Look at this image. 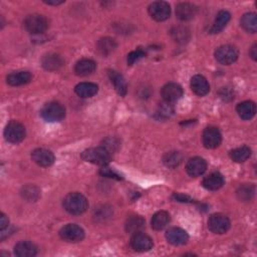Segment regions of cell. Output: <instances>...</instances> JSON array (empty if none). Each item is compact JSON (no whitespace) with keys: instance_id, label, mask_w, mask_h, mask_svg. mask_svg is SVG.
I'll list each match as a JSON object with an SVG mask.
<instances>
[{"instance_id":"cell-1","label":"cell","mask_w":257,"mask_h":257,"mask_svg":"<svg viewBox=\"0 0 257 257\" xmlns=\"http://www.w3.org/2000/svg\"><path fill=\"white\" fill-rule=\"evenodd\" d=\"M62 204L65 211L71 215H81L85 213L89 207L87 198L79 192L67 194L63 199Z\"/></svg>"},{"instance_id":"cell-2","label":"cell","mask_w":257,"mask_h":257,"mask_svg":"<svg viewBox=\"0 0 257 257\" xmlns=\"http://www.w3.org/2000/svg\"><path fill=\"white\" fill-rule=\"evenodd\" d=\"M83 160L90 162L99 166H106L111 162V152H108L104 147H98V148H91L83 152Z\"/></svg>"},{"instance_id":"cell-3","label":"cell","mask_w":257,"mask_h":257,"mask_svg":"<svg viewBox=\"0 0 257 257\" xmlns=\"http://www.w3.org/2000/svg\"><path fill=\"white\" fill-rule=\"evenodd\" d=\"M41 116L44 120L50 123L59 122L65 117V108L60 103L51 102L43 106Z\"/></svg>"},{"instance_id":"cell-4","label":"cell","mask_w":257,"mask_h":257,"mask_svg":"<svg viewBox=\"0 0 257 257\" xmlns=\"http://www.w3.org/2000/svg\"><path fill=\"white\" fill-rule=\"evenodd\" d=\"M24 27L31 34H42L49 28L48 19L41 14H31L24 19Z\"/></svg>"},{"instance_id":"cell-5","label":"cell","mask_w":257,"mask_h":257,"mask_svg":"<svg viewBox=\"0 0 257 257\" xmlns=\"http://www.w3.org/2000/svg\"><path fill=\"white\" fill-rule=\"evenodd\" d=\"M230 220L227 216L216 213L210 216L208 220V228L215 234H224L230 229Z\"/></svg>"},{"instance_id":"cell-6","label":"cell","mask_w":257,"mask_h":257,"mask_svg":"<svg viewBox=\"0 0 257 257\" xmlns=\"http://www.w3.org/2000/svg\"><path fill=\"white\" fill-rule=\"evenodd\" d=\"M239 52L238 50L233 47V46H222L219 47L216 51H215V58L216 60L224 65H229L232 64L233 62H235L238 58Z\"/></svg>"},{"instance_id":"cell-7","label":"cell","mask_w":257,"mask_h":257,"mask_svg":"<svg viewBox=\"0 0 257 257\" xmlns=\"http://www.w3.org/2000/svg\"><path fill=\"white\" fill-rule=\"evenodd\" d=\"M25 135L26 132L24 126L16 121L9 122L4 130V137L6 141L11 144H18L22 142L25 138Z\"/></svg>"},{"instance_id":"cell-8","label":"cell","mask_w":257,"mask_h":257,"mask_svg":"<svg viewBox=\"0 0 257 257\" xmlns=\"http://www.w3.org/2000/svg\"><path fill=\"white\" fill-rule=\"evenodd\" d=\"M59 236L64 241L76 243L85 238V231L77 224H67L59 230Z\"/></svg>"},{"instance_id":"cell-9","label":"cell","mask_w":257,"mask_h":257,"mask_svg":"<svg viewBox=\"0 0 257 257\" xmlns=\"http://www.w3.org/2000/svg\"><path fill=\"white\" fill-rule=\"evenodd\" d=\"M149 14L156 21H165L170 17L171 8L170 5L165 1H155L150 4Z\"/></svg>"},{"instance_id":"cell-10","label":"cell","mask_w":257,"mask_h":257,"mask_svg":"<svg viewBox=\"0 0 257 257\" xmlns=\"http://www.w3.org/2000/svg\"><path fill=\"white\" fill-rule=\"evenodd\" d=\"M202 141L205 148L215 149L222 142V136L220 131L215 127H208L204 130L202 135Z\"/></svg>"},{"instance_id":"cell-11","label":"cell","mask_w":257,"mask_h":257,"mask_svg":"<svg viewBox=\"0 0 257 257\" xmlns=\"http://www.w3.org/2000/svg\"><path fill=\"white\" fill-rule=\"evenodd\" d=\"M131 246L138 252H146L152 249L153 240L143 232H136L131 238Z\"/></svg>"},{"instance_id":"cell-12","label":"cell","mask_w":257,"mask_h":257,"mask_svg":"<svg viewBox=\"0 0 257 257\" xmlns=\"http://www.w3.org/2000/svg\"><path fill=\"white\" fill-rule=\"evenodd\" d=\"M31 159L41 167H50L54 162V155L47 149H35L31 153Z\"/></svg>"},{"instance_id":"cell-13","label":"cell","mask_w":257,"mask_h":257,"mask_svg":"<svg viewBox=\"0 0 257 257\" xmlns=\"http://www.w3.org/2000/svg\"><path fill=\"white\" fill-rule=\"evenodd\" d=\"M161 95H162L165 102L171 103H174V102H176V101H178L182 98L183 89L178 84L169 83L162 88Z\"/></svg>"},{"instance_id":"cell-14","label":"cell","mask_w":257,"mask_h":257,"mask_svg":"<svg viewBox=\"0 0 257 257\" xmlns=\"http://www.w3.org/2000/svg\"><path fill=\"white\" fill-rule=\"evenodd\" d=\"M197 7L188 2L179 3L176 7V16L181 21H188L195 17L197 14Z\"/></svg>"},{"instance_id":"cell-15","label":"cell","mask_w":257,"mask_h":257,"mask_svg":"<svg viewBox=\"0 0 257 257\" xmlns=\"http://www.w3.org/2000/svg\"><path fill=\"white\" fill-rule=\"evenodd\" d=\"M207 169V163L203 158L194 157L191 158L186 164V171L191 177H199L205 173Z\"/></svg>"},{"instance_id":"cell-16","label":"cell","mask_w":257,"mask_h":257,"mask_svg":"<svg viewBox=\"0 0 257 257\" xmlns=\"http://www.w3.org/2000/svg\"><path fill=\"white\" fill-rule=\"evenodd\" d=\"M166 238L170 244L178 246V245L186 244L189 239V236L185 230H183L181 228H177V227H173V228H170L169 230H167Z\"/></svg>"},{"instance_id":"cell-17","label":"cell","mask_w":257,"mask_h":257,"mask_svg":"<svg viewBox=\"0 0 257 257\" xmlns=\"http://www.w3.org/2000/svg\"><path fill=\"white\" fill-rule=\"evenodd\" d=\"M202 185L204 188L210 191L219 190L224 185V177L218 172H213L204 178Z\"/></svg>"},{"instance_id":"cell-18","label":"cell","mask_w":257,"mask_h":257,"mask_svg":"<svg viewBox=\"0 0 257 257\" xmlns=\"http://www.w3.org/2000/svg\"><path fill=\"white\" fill-rule=\"evenodd\" d=\"M14 254L18 257H33L38 254V247L30 241H20L14 246Z\"/></svg>"},{"instance_id":"cell-19","label":"cell","mask_w":257,"mask_h":257,"mask_svg":"<svg viewBox=\"0 0 257 257\" xmlns=\"http://www.w3.org/2000/svg\"><path fill=\"white\" fill-rule=\"evenodd\" d=\"M97 68V63L93 59L83 58L76 63L75 72L79 77H88L95 72Z\"/></svg>"},{"instance_id":"cell-20","label":"cell","mask_w":257,"mask_h":257,"mask_svg":"<svg viewBox=\"0 0 257 257\" xmlns=\"http://www.w3.org/2000/svg\"><path fill=\"white\" fill-rule=\"evenodd\" d=\"M191 90L197 96L203 97L209 93L210 86L203 76L196 75L191 79Z\"/></svg>"},{"instance_id":"cell-21","label":"cell","mask_w":257,"mask_h":257,"mask_svg":"<svg viewBox=\"0 0 257 257\" xmlns=\"http://www.w3.org/2000/svg\"><path fill=\"white\" fill-rule=\"evenodd\" d=\"M32 76L29 71H17V72H12L10 75L7 76L6 81L9 86L12 87H19L26 85L31 82Z\"/></svg>"},{"instance_id":"cell-22","label":"cell","mask_w":257,"mask_h":257,"mask_svg":"<svg viewBox=\"0 0 257 257\" xmlns=\"http://www.w3.org/2000/svg\"><path fill=\"white\" fill-rule=\"evenodd\" d=\"M236 112L241 119L250 120L256 114V105L251 101H245L237 105Z\"/></svg>"},{"instance_id":"cell-23","label":"cell","mask_w":257,"mask_h":257,"mask_svg":"<svg viewBox=\"0 0 257 257\" xmlns=\"http://www.w3.org/2000/svg\"><path fill=\"white\" fill-rule=\"evenodd\" d=\"M108 78H109V80H111L112 84L114 85L117 93L122 97L126 96L127 91H128V87H127V83H126L124 77L122 75H120L118 71L109 70L108 71Z\"/></svg>"},{"instance_id":"cell-24","label":"cell","mask_w":257,"mask_h":257,"mask_svg":"<svg viewBox=\"0 0 257 257\" xmlns=\"http://www.w3.org/2000/svg\"><path fill=\"white\" fill-rule=\"evenodd\" d=\"M42 64L47 70L54 71L63 65V59L58 54L49 53L43 57Z\"/></svg>"},{"instance_id":"cell-25","label":"cell","mask_w":257,"mask_h":257,"mask_svg":"<svg viewBox=\"0 0 257 257\" xmlns=\"http://www.w3.org/2000/svg\"><path fill=\"white\" fill-rule=\"evenodd\" d=\"M230 13L226 10H221L219 11L218 14L216 15V18H215V21L210 29V32L211 33H219L220 31H222L225 26L227 25V23L229 22L230 20Z\"/></svg>"},{"instance_id":"cell-26","label":"cell","mask_w":257,"mask_h":257,"mask_svg":"<svg viewBox=\"0 0 257 257\" xmlns=\"http://www.w3.org/2000/svg\"><path fill=\"white\" fill-rule=\"evenodd\" d=\"M75 92L81 98H92L98 94L99 87L94 83H81L76 86Z\"/></svg>"},{"instance_id":"cell-27","label":"cell","mask_w":257,"mask_h":257,"mask_svg":"<svg viewBox=\"0 0 257 257\" xmlns=\"http://www.w3.org/2000/svg\"><path fill=\"white\" fill-rule=\"evenodd\" d=\"M169 222H170L169 213L166 211H159L153 215L151 220V225L153 229L160 231L163 230L169 224Z\"/></svg>"},{"instance_id":"cell-28","label":"cell","mask_w":257,"mask_h":257,"mask_svg":"<svg viewBox=\"0 0 257 257\" xmlns=\"http://www.w3.org/2000/svg\"><path fill=\"white\" fill-rule=\"evenodd\" d=\"M171 36L177 44L184 45L190 39V31L184 26H176L171 30Z\"/></svg>"},{"instance_id":"cell-29","label":"cell","mask_w":257,"mask_h":257,"mask_svg":"<svg viewBox=\"0 0 257 257\" xmlns=\"http://www.w3.org/2000/svg\"><path fill=\"white\" fill-rule=\"evenodd\" d=\"M229 156L232 159V161H234L236 163H243L250 158L251 149L247 146H242V147H239V148H236V149L230 151Z\"/></svg>"},{"instance_id":"cell-30","label":"cell","mask_w":257,"mask_h":257,"mask_svg":"<svg viewBox=\"0 0 257 257\" xmlns=\"http://www.w3.org/2000/svg\"><path fill=\"white\" fill-rule=\"evenodd\" d=\"M241 26L243 27L244 30L250 33H255L257 30V17L254 12H249L245 13L241 20H240Z\"/></svg>"},{"instance_id":"cell-31","label":"cell","mask_w":257,"mask_h":257,"mask_svg":"<svg viewBox=\"0 0 257 257\" xmlns=\"http://www.w3.org/2000/svg\"><path fill=\"white\" fill-rule=\"evenodd\" d=\"M116 48H117L116 42L113 39H109V38H103L100 40L97 45V49L99 52L104 56L112 53Z\"/></svg>"},{"instance_id":"cell-32","label":"cell","mask_w":257,"mask_h":257,"mask_svg":"<svg viewBox=\"0 0 257 257\" xmlns=\"http://www.w3.org/2000/svg\"><path fill=\"white\" fill-rule=\"evenodd\" d=\"M145 221L144 219L140 216H132L127 220L126 223V230L129 233H136L140 232L141 229L144 227Z\"/></svg>"},{"instance_id":"cell-33","label":"cell","mask_w":257,"mask_h":257,"mask_svg":"<svg viewBox=\"0 0 257 257\" xmlns=\"http://www.w3.org/2000/svg\"><path fill=\"white\" fill-rule=\"evenodd\" d=\"M21 195L24 199H26L29 202H34L39 199L40 197V190L36 188L35 186L29 185L26 186L22 189L21 191Z\"/></svg>"},{"instance_id":"cell-34","label":"cell","mask_w":257,"mask_h":257,"mask_svg":"<svg viewBox=\"0 0 257 257\" xmlns=\"http://www.w3.org/2000/svg\"><path fill=\"white\" fill-rule=\"evenodd\" d=\"M255 193V188L252 185H243L241 186L238 191H237V197L239 198V200L246 202L251 200V198L253 197Z\"/></svg>"},{"instance_id":"cell-35","label":"cell","mask_w":257,"mask_h":257,"mask_svg":"<svg viewBox=\"0 0 257 257\" xmlns=\"http://www.w3.org/2000/svg\"><path fill=\"white\" fill-rule=\"evenodd\" d=\"M164 164L168 167H171V168H174L176 166H178L181 161H182V156L179 152H170V153H167L165 156H164Z\"/></svg>"},{"instance_id":"cell-36","label":"cell","mask_w":257,"mask_h":257,"mask_svg":"<svg viewBox=\"0 0 257 257\" xmlns=\"http://www.w3.org/2000/svg\"><path fill=\"white\" fill-rule=\"evenodd\" d=\"M158 113H159L160 116L168 118V117H170L174 113V108H173V106H172V104L170 103L166 102V103H162L160 105Z\"/></svg>"},{"instance_id":"cell-37","label":"cell","mask_w":257,"mask_h":257,"mask_svg":"<svg viewBox=\"0 0 257 257\" xmlns=\"http://www.w3.org/2000/svg\"><path fill=\"white\" fill-rule=\"evenodd\" d=\"M145 55H146V53H145V51L143 50H137L135 51H132L128 55V64L129 65H133L137 60H139L140 58L144 57Z\"/></svg>"},{"instance_id":"cell-38","label":"cell","mask_w":257,"mask_h":257,"mask_svg":"<svg viewBox=\"0 0 257 257\" xmlns=\"http://www.w3.org/2000/svg\"><path fill=\"white\" fill-rule=\"evenodd\" d=\"M101 174H102L103 176H104V177H109V178H118V179H120V176H119L117 173H115V172H114V171H112L111 169L106 168L105 166H103V168L101 170Z\"/></svg>"},{"instance_id":"cell-39","label":"cell","mask_w":257,"mask_h":257,"mask_svg":"<svg viewBox=\"0 0 257 257\" xmlns=\"http://www.w3.org/2000/svg\"><path fill=\"white\" fill-rule=\"evenodd\" d=\"M8 224H9L8 218L6 217L5 214L1 213V215H0V230L3 231L4 229H6L8 227Z\"/></svg>"},{"instance_id":"cell-40","label":"cell","mask_w":257,"mask_h":257,"mask_svg":"<svg viewBox=\"0 0 257 257\" xmlns=\"http://www.w3.org/2000/svg\"><path fill=\"white\" fill-rule=\"evenodd\" d=\"M173 198L176 200V201H179V202H190L191 199L190 197L186 196V195H183V194H180V193H175L173 195Z\"/></svg>"},{"instance_id":"cell-41","label":"cell","mask_w":257,"mask_h":257,"mask_svg":"<svg viewBox=\"0 0 257 257\" xmlns=\"http://www.w3.org/2000/svg\"><path fill=\"white\" fill-rule=\"evenodd\" d=\"M249 54H250V56H251L254 60L257 59V45H256V44L250 49Z\"/></svg>"},{"instance_id":"cell-42","label":"cell","mask_w":257,"mask_h":257,"mask_svg":"<svg viewBox=\"0 0 257 257\" xmlns=\"http://www.w3.org/2000/svg\"><path fill=\"white\" fill-rule=\"evenodd\" d=\"M47 4H49V5H59V4H61V3H63V1H45Z\"/></svg>"}]
</instances>
